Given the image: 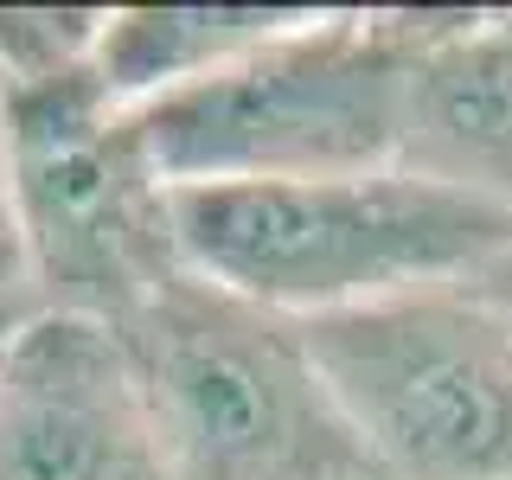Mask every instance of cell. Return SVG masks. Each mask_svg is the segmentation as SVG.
<instances>
[{"label": "cell", "mask_w": 512, "mask_h": 480, "mask_svg": "<svg viewBox=\"0 0 512 480\" xmlns=\"http://www.w3.org/2000/svg\"><path fill=\"white\" fill-rule=\"evenodd\" d=\"M397 167L512 218V13H468L416 58Z\"/></svg>", "instance_id": "obj_7"}, {"label": "cell", "mask_w": 512, "mask_h": 480, "mask_svg": "<svg viewBox=\"0 0 512 480\" xmlns=\"http://www.w3.org/2000/svg\"><path fill=\"white\" fill-rule=\"evenodd\" d=\"M288 327L372 480H512V320L468 282Z\"/></svg>", "instance_id": "obj_3"}, {"label": "cell", "mask_w": 512, "mask_h": 480, "mask_svg": "<svg viewBox=\"0 0 512 480\" xmlns=\"http://www.w3.org/2000/svg\"><path fill=\"white\" fill-rule=\"evenodd\" d=\"M39 314H45V301H39V276H32L26 231H20V212H13L7 173H0V346H7L20 327H32Z\"/></svg>", "instance_id": "obj_10"}, {"label": "cell", "mask_w": 512, "mask_h": 480, "mask_svg": "<svg viewBox=\"0 0 512 480\" xmlns=\"http://www.w3.org/2000/svg\"><path fill=\"white\" fill-rule=\"evenodd\" d=\"M167 218L192 276L276 320L455 288L512 250L506 212L404 167L282 186H186L167 192Z\"/></svg>", "instance_id": "obj_2"}, {"label": "cell", "mask_w": 512, "mask_h": 480, "mask_svg": "<svg viewBox=\"0 0 512 480\" xmlns=\"http://www.w3.org/2000/svg\"><path fill=\"white\" fill-rule=\"evenodd\" d=\"M116 333L148 384L173 480H372L288 320L180 269Z\"/></svg>", "instance_id": "obj_4"}, {"label": "cell", "mask_w": 512, "mask_h": 480, "mask_svg": "<svg viewBox=\"0 0 512 480\" xmlns=\"http://www.w3.org/2000/svg\"><path fill=\"white\" fill-rule=\"evenodd\" d=\"M109 7H0V96L96 71Z\"/></svg>", "instance_id": "obj_9"}, {"label": "cell", "mask_w": 512, "mask_h": 480, "mask_svg": "<svg viewBox=\"0 0 512 480\" xmlns=\"http://www.w3.org/2000/svg\"><path fill=\"white\" fill-rule=\"evenodd\" d=\"M468 288H474L480 301H487V308H500V314L512 320V250H500V256H493V263L480 269V276H474Z\"/></svg>", "instance_id": "obj_11"}, {"label": "cell", "mask_w": 512, "mask_h": 480, "mask_svg": "<svg viewBox=\"0 0 512 480\" xmlns=\"http://www.w3.org/2000/svg\"><path fill=\"white\" fill-rule=\"evenodd\" d=\"M308 13L314 7H109L96 84L116 109H141L231 71L237 58L295 32Z\"/></svg>", "instance_id": "obj_8"}, {"label": "cell", "mask_w": 512, "mask_h": 480, "mask_svg": "<svg viewBox=\"0 0 512 480\" xmlns=\"http://www.w3.org/2000/svg\"><path fill=\"white\" fill-rule=\"evenodd\" d=\"M468 7L308 13L231 71L122 109L167 192L378 173L404 154L410 71Z\"/></svg>", "instance_id": "obj_1"}, {"label": "cell", "mask_w": 512, "mask_h": 480, "mask_svg": "<svg viewBox=\"0 0 512 480\" xmlns=\"http://www.w3.org/2000/svg\"><path fill=\"white\" fill-rule=\"evenodd\" d=\"M0 480H173L116 327L39 314L0 346Z\"/></svg>", "instance_id": "obj_6"}, {"label": "cell", "mask_w": 512, "mask_h": 480, "mask_svg": "<svg viewBox=\"0 0 512 480\" xmlns=\"http://www.w3.org/2000/svg\"><path fill=\"white\" fill-rule=\"evenodd\" d=\"M0 173L26 231L45 314L116 327L180 276L167 186L135 148V128L103 84L0 96Z\"/></svg>", "instance_id": "obj_5"}]
</instances>
